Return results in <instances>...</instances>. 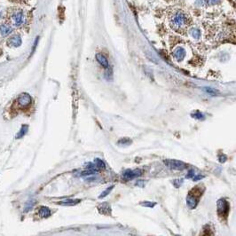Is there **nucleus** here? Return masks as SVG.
<instances>
[{
	"instance_id": "f257e3e1",
	"label": "nucleus",
	"mask_w": 236,
	"mask_h": 236,
	"mask_svg": "<svg viewBox=\"0 0 236 236\" xmlns=\"http://www.w3.org/2000/svg\"><path fill=\"white\" fill-rule=\"evenodd\" d=\"M165 165L172 169V170H176V171H183L187 168V165L181 162V161H178V160H172V159H168L164 161Z\"/></svg>"
},
{
	"instance_id": "f03ea898",
	"label": "nucleus",
	"mask_w": 236,
	"mask_h": 236,
	"mask_svg": "<svg viewBox=\"0 0 236 236\" xmlns=\"http://www.w3.org/2000/svg\"><path fill=\"white\" fill-rule=\"evenodd\" d=\"M217 214L221 217L227 216L229 212V203L228 201L225 199H219L217 202Z\"/></svg>"
},
{
	"instance_id": "7ed1b4c3",
	"label": "nucleus",
	"mask_w": 236,
	"mask_h": 236,
	"mask_svg": "<svg viewBox=\"0 0 236 236\" xmlns=\"http://www.w3.org/2000/svg\"><path fill=\"white\" fill-rule=\"evenodd\" d=\"M31 101H32V99L28 93H22L18 97V100H17V102L21 107H29Z\"/></svg>"
},
{
	"instance_id": "20e7f679",
	"label": "nucleus",
	"mask_w": 236,
	"mask_h": 236,
	"mask_svg": "<svg viewBox=\"0 0 236 236\" xmlns=\"http://www.w3.org/2000/svg\"><path fill=\"white\" fill-rule=\"evenodd\" d=\"M141 175H142V172L140 170H126L125 172H123L122 177H123V179L130 180V179L138 178Z\"/></svg>"
},
{
	"instance_id": "39448f33",
	"label": "nucleus",
	"mask_w": 236,
	"mask_h": 236,
	"mask_svg": "<svg viewBox=\"0 0 236 236\" xmlns=\"http://www.w3.org/2000/svg\"><path fill=\"white\" fill-rule=\"evenodd\" d=\"M12 21H13L14 25L16 26V27L21 26L22 23L24 22V17H23L22 13H21V12L15 13L13 15V17H12Z\"/></svg>"
},
{
	"instance_id": "423d86ee",
	"label": "nucleus",
	"mask_w": 236,
	"mask_h": 236,
	"mask_svg": "<svg viewBox=\"0 0 236 236\" xmlns=\"http://www.w3.org/2000/svg\"><path fill=\"white\" fill-rule=\"evenodd\" d=\"M197 203H198L197 198H196L195 196L192 195L191 193L186 197V204H187V206L189 207V209H195L196 206H197Z\"/></svg>"
},
{
	"instance_id": "0eeeda50",
	"label": "nucleus",
	"mask_w": 236,
	"mask_h": 236,
	"mask_svg": "<svg viewBox=\"0 0 236 236\" xmlns=\"http://www.w3.org/2000/svg\"><path fill=\"white\" fill-rule=\"evenodd\" d=\"M8 44L13 47H18L22 44V38L18 35L13 36L8 40Z\"/></svg>"
},
{
	"instance_id": "6e6552de",
	"label": "nucleus",
	"mask_w": 236,
	"mask_h": 236,
	"mask_svg": "<svg viewBox=\"0 0 236 236\" xmlns=\"http://www.w3.org/2000/svg\"><path fill=\"white\" fill-rule=\"evenodd\" d=\"M13 32V29L8 24H2L0 25V34L3 36H9Z\"/></svg>"
},
{
	"instance_id": "1a4fd4ad",
	"label": "nucleus",
	"mask_w": 236,
	"mask_h": 236,
	"mask_svg": "<svg viewBox=\"0 0 236 236\" xmlns=\"http://www.w3.org/2000/svg\"><path fill=\"white\" fill-rule=\"evenodd\" d=\"M98 209H99V211H100V214H102V215L111 214V207H110V205H109L108 203H107V202L102 203L101 205H100V206L98 207Z\"/></svg>"
},
{
	"instance_id": "9d476101",
	"label": "nucleus",
	"mask_w": 236,
	"mask_h": 236,
	"mask_svg": "<svg viewBox=\"0 0 236 236\" xmlns=\"http://www.w3.org/2000/svg\"><path fill=\"white\" fill-rule=\"evenodd\" d=\"M96 60H97V61H98L103 68H108V67H109L108 61H107V58L105 57L103 54H101V53H97V54H96Z\"/></svg>"
},
{
	"instance_id": "9b49d317",
	"label": "nucleus",
	"mask_w": 236,
	"mask_h": 236,
	"mask_svg": "<svg viewBox=\"0 0 236 236\" xmlns=\"http://www.w3.org/2000/svg\"><path fill=\"white\" fill-rule=\"evenodd\" d=\"M80 201L81 200H79V199H67V200L58 202V204L62 205V206H75V205L78 204Z\"/></svg>"
},
{
	"instance_id": "f8f14e48",
	"label": "nucleus",
	"mask_w": 236,
	"mask_h": 236,
	"mask_svg": "<svg viewBox=\"0 0 236 236\" xmlns=\"http://www.w3.org/2000/svg\"><path fill=\"white\" fill-rule=\"evenodd\" d=\"M52 214L51 212L50 209L47 207H44V206H42V207L39 208V210H38V215L41 217H43V218H47L49 217Z\"/></svg>"
},
{
	"instance_id": "ddd939ff",
	"label": "nucleus",
	"mask_w": 236,
	"mask_h": 236,
	"mask_svg": "<svg viewBox=\"0 0 236 236\" xmlns=\"http://www.w3.org/2000/svg\"><path fill=\"white\" fill-rule=\"evenodd\" d=\"M93 163H94L95 166L97 167V169H100V170H104V169L106 168V164H105V163H104L102 160L99 159V158H95Z\"/></svg>"
},
{
	"instance_id": "4468645a",
	"label": "nucleus",
	"mask_w": 236,
	"mask_h": 236,
	"mask_svg": "<svg viewBox=\"0 0 236 236\" xmlns=\"http://www.w3.org/2000/svg\"><path fill=\"white\" fill-rule=\"evenodd\" d=\"M28 130H29V126H28V125H22V129L20 130L19 133H18L17 136H16V139H21V138H22V137L27 133Z\"/></svg>"
},
{
	"instance_id": "2eb2a0df",
	"label": "nucleus",
	"mask_w": 236,
	"mask_h": 236,
	"mask_svg": "<svg viewBox=\"0 0 236 236\" xmlns=\"http://www.w3.org/2000/svg\"><path fill=\"white\" fill-rule=\"evenodd\" d=\"M175 57L176 59H178V60H181L183 58L185 57V51L183 50V49H178V50L175 52Z\"/></svg>"
},
{
	"instance_id": "dca6fc26",
	"label": "nucleus",
	"mask_w": 236,
	"mask_h": 236,
	"mask_svg": "<svg viewBox=\"0 0 236 236\" xmlns=\"http://www.w3.org/2000/svg\"><path fill=\"white\" fill-rule=\"evenodd\" d=\"M114 186H109V187H107L105 191H103V192L101 193V194H100V196H99V198H100V199H101V198H104V197L107 196V195L110 193V192H111V191L114 189Z\"/></svg>"
},
{
	"instance_id": "f3484780",
	"label": "nucleus",
	"mask_w": 236,
	"mask_h": 236,
	"mask_svg": "<svg viewBox=\"0 0 236 236\" xmlns=\"http://www.w3.org/2000/svg\"><path fill=\"white\" fill-rule=\"evenodd\" d=\"M192 115V117L193 118H195V119H197V120H203L205 117H204V114H202L201 112L200 111H195L194 113L191 114Z\"/></svg>"
},
{
	"instance_id": "a211bd4d",
	"label": "nucleus",
	"mask_w": 236,
	"mask_h": 236,
	"mask_svg": "<svg viewBox=\"0 0 236 236\" xmlns=\"http://www.w3.org/2000/svg\"><path fill=\"white\" fill-rule=\"evenodd\" d=\"M140 205L143 206V207H147V208H154L156 203L155 202H152V201H142L140 202Z\"/></svg>"
},
{
	"instance_id": "6ab92c4d",
	"label": "nucleus",
	"mask_w": 236,
	"mask_h": 236,
	"mask_svg": "<svg viewBox=\"0 0 236 236\" xmlns=\"http://www.w3.org/2000/svg\"><path fill=\"white\" fill-rule=\"evenodd\" d=\"M204 91L209 94H210V95H213V96L217 95L218 93L217 90H215L213 88H210V87H204Z\"/></svg>"
},
{
	"instance_id": "aec40b11",
	"label": "nucleus",
	"mask_w": 236,
	"mask_h": 236,
	"mask_svg": "<svg viewBox=\"0 0 236 236\" xmlns=\"http://www.w3.org/2000/svg\"><path fill=\"white\" fill-rule=\"evenodd\" d=\"M182 184H183V179H175V180H173V186H175L176 188H179V187H180Z\"/></svg>"
},
{
	"instance_id": "412c9836",
	"label": "nucleus",
	"mask_w": 236,
	"mask_h": 236,
	"mask_svg": "<svg viewBox=\"0 0 236 236\" xmlns=\"http://www.w3.org/2000/svg\"><path fill=\"white\" fill-rule=\"evenodd\" d=\"M34 201H29V202H27V204H26V206H25V209H24V211L25 212H27V211H29V210H30L32 208H33V206H34Z\"/></svg>"
},
{
	"instance_id": "4be33fe9",
	"label": "nucleus",
	"mask_w": 236,
	"mask_h": 236,
	"mask_svg": "<svg viewBox=\"0 0 236 236\" xmlns=\"http://www.w3.org/2000/svg\"><path fill=\"white\" fill-rule=\"evenodd\" d=\"M122 145L124 144V145H129L130 143H131V140H130L129 139H126V138H123L122 139H120L119 141H118V145H120V144H122Z\"/></svg>"
},
{
	"instance_id": "5701e85b",
	"label": "nucleus",
	"mask_w": 236,
	"mask_h": 236,
	"mask_svg": "<svg viewBox=\"0 0 236 236\" xmlns=\"http://www.w3.org/2000/svg\"><path fill=\"white\" fill-rule=\"evenodd\" d=\"M193 181H199V180H201L202 179H204V176L202 175H194L193 178Z\"/></svg>"
},
{
	"instance_id": "b1692460",
	"label": "nucleus",
	"mask_w": 236,
	"mask_h": 236,
	"mask_svg": "<svg viewBox=\"0 0 236 236\" xmlns=\"http://www.w3.org/2000/svg\"><path fill=\"white\" fill-rule=\"evenodd\" d=\"M194 175H195L194 171H193V170H190V171H189V172L187 173V175H186V179H192Z\"/></svg>"
},
{
	"instance_id": "393cba45",
	"label": "nucleus",
	"mask_w": 236,
	"mask_h": 236,
	"mask_svg": "<svg viewBox=\"0 0 236 236\" xmlns=\"http://www.w3.org/2000/svg\"><path fill=\"white\" fill-rule=\"evenodd\" d=\"M218 159H219V162H220V163H225V162L226 161V156L225 155H219Z\"/></svg>"
}]
</instances>
